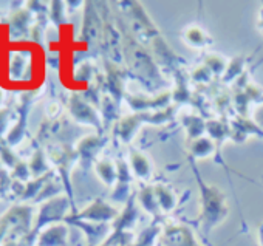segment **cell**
<instances>
[{
    "label": "cell",
    "mask_w": 263,
    "mask_h": 246,
    "mask_svg": "<svg viewBox=\"0 0 263 246\" xmlns=\"http://www.w3.org/2000/svg\"><path fill=\"white\" fill-rule=\"evenodd\" d=\"M64 237H65V229L54 228L42 235L41 246H61L64 243Z\"/></svg>",
    "instance_id": "6da1fadb"
}]
</instances>
